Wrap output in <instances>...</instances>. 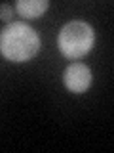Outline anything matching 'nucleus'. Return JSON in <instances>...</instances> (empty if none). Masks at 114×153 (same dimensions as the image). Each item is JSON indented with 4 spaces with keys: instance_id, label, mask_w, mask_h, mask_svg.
I'll use <instances>...</instances> for the list:
<instances>
[{
    "instance_id": "nucleus-1",
    "label": "nucleus",
    "mask_w": 114,
    "mask_h": 153,
    "mask_svg": "<svg viewBox=\"0 0 114 153\" xmlns=\"http://www.w3.org/2000/svg\"><path fill=\"white\" fill-rule=\"evenodd\" d=\"M40 48V38L32 27L25 23H10L0 33V54L6 59L21 63L31 59Z\"/></svg>"
},
{
    "instance_id": "nucleus-2",
    "label": "nucleus",
    "mask_w": 114,
    "mask_h": 153,
    "mask_svg": "<svg viewBox=\"0 0 114 153\" xmlns=\"http://www.w3.org/2000/svg\"><path fill=\"white\" fill-rule=\"evenodd\" d=\"M95 33L86 21H70L61 29L57 44L59 50L70 59H80L93 48Z\"/></svg>"
},
{
    "instance_id": "nucleus-3",
    "label": "nucleus",
    "mask_w": 114,
    "mask_h": 153,
    "mask_svg": "<svg viewBox=\"0 0 114 153\" xmlns=\"http://www.w3.org/2000/svg\"><path fill=\"white\" fill-rule=\"evenodd\" d=\"M63 76H65V86L70 92H76V94L86 92L91 84V71L84 63H70L65 69Z\"/></svg>"
},
{
    "instance_id": "nucleus-4",
    "label": "nucleus",
    "mask_w": 114,
    "mask_h": 153,
    "mask_svg": "<svg viewBox=\"0 0 114 153\" xmlns=\"http://www.w3.org/2000/svg\"><path fill=\"white\" fill-rule=\"evenodd\" d=\"M50 2L48 0H21V2L15 4V10L19 16L27 17V19H32V17H38L48 10Z\"/></svg>"
},
{
    "instance_id": "nucleus-5",
    "label": "nucleus",
    "mask_w": 114,
    "mask_h": 153,
    "mask_svg": "<svg viewBox=\"0 0 114 153\" xmlns=\"http://www.w3.org/2000/svg\"><path fill=\"white\" fill-rule=\"evenodd\" d=\"M12 16H13V8L8 6V4H2V6H0V19H2V21H10Z\"/></svg>"
}]
</instances>
